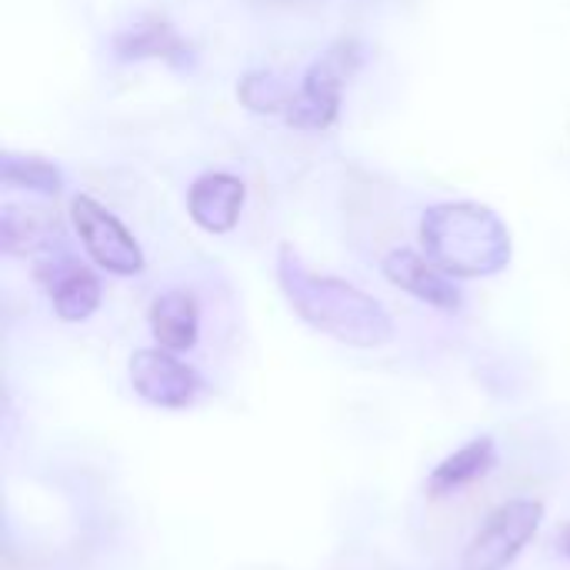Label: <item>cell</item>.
Returning a JSON list of instances; mask_svg holds the SVG:
<instances>
[{"mask_svg":"<svg viewBox=\"0 0 570 570\" xmlns=\"http://www.w3.org/2000/svg\"><path fill=\"white\" fill-rule=\"evenodd\" d=\"M277 284L291 311L314 331L357 351H377L394 341L387 307L344 277L317 274L294 247L277 254Z\"/></svg>","mask_w":570,"mask_h":570,"instance_id":"6da1fadb","label":"cell"},{"mask_svg":"<svg viewBox=\"0 0 570 570\" xmlns=\"http://www.w3.org/2000/svg\"><path fill=\"white\" fill-rule=\"evenodd\" d=\"M424 254L454 281L491 277L511 264V230L484 204L454 200L424 210L421 217Z\"/></svg>","mask_w":570,"mask_h":570,"instance_id":"7a4b0ae2","label":"cell"},{"mask_svg":"<svg viewBox=\"0 0 570 570\" xmlns=\"http://www.w3.org/2000/svg\"><path fill=\"white\" fill-rule=\"evenodd\" d=\"M357 67H361V47L354 40H337L334 47H327L307 67L301 87L291 90V100L284 110L287 124L301 130H327L341 114L344 87L351 83Z\"/></svg>","mask_w":570,"mask_h":570,"instance_id":"3957f363","label":"cell"},{"mask_svg":"<svg viewBox=\"0 0 570 570\" xmlns=\"http://www.w3.org/2000/svg\"><path fill=\"white\" fill-rule=\"evenodd\" d=\"M544 524V504L534 498H514L498 504L464 548L461 570H508Z\"/></svg>","mask_w":570,"mask_h":570,"instance_id":"277c9868","label":"cell"},{"mask_svg":"<svg viewBox=\"0 0 570 570\" xmlns=\"http://www.w3.org/2000/svg\"><path fill=\"white\" fill-rule=\"evenodd\" d=\"M70 220H73V230H77L87 257L100 271L117 274V277L144 274L147 257H144L137 237L100 200H94L90 194H77L70 200Z\"/></svg>","mask_w":570,"mask_h":570,"instance_id":"5b68a950","label":"cell"},{"mask_svg":"<svg viewBox=\"0 0 570 570\" xmlns=\"http://www.w3.org/2000/svg\"><path fill=\"white\" fill-rule=\"evenodd\" d=\"M130 387L134 394L157 411H187L200 401V374L180 361V354L164 347H140L130 357Z\"/></svg>","mask_w":570,"mask_h":570,"instance_id":"8992f818","label":"cell"},{"mask_svg":"<svg viewBox=\"0 0 570 570\" xmlns=\"http://www.w3.org/2000/svg\"><path fill=\"white\" fill-rule=\"evenodd\" d=\"M37 281L43 284L53 314L67 324H80L100 307V277L63 244L37 257Z\"/></svg>","mask_w":570,"mask_h":570,"instance_id":"52a82bcc","label":"cell"},{"mask_svg":"<svg viewBox=\"0 0 570 570\" xmlns=\"http://www.w3.org/2000/svg\"><path fill=\"white\" fill-rule=\"evenodd\" d=\"M384 277L401 287L404 294H411L414 301L438 307L444 314H458L464 307V294L454 284V277L448 271H441L431 257L417 254V250H391L384 257Z\"/></svg>","mask_w":570,"mask_h":570,"instance_id":"ba28073f","label":"cell"},{"mask_svg":"<svg viewBox=\"0 0 570 570\" xmlns=\"http://www.w3.org/2000/svg\"><path fill=\"white\" fill-rule=\"evenodd\" d=\"M244 200H247L244 180L234 174L214 170V174H204L190 184L187 214L207 234H230L240 220Z\"/></svg>","mask_w":570,"mask_h":570,"instance_id":"9c48e42d","label":"cell"},{"mask_svg":"<svg viewBox=\"0 0 570 570\" xmlns=\"http://www.w3.org/2000/svg\"><path fill=\"white\" fill-rule=\"evenodd\" d=\"M63 244V227L47 207H13L7 204L0 214V247L10 257H40Z\"/></svg>","mask_w":570,"mask_h":570,"instance_id":"30bf717a","label":"cell"},{"mask_svg":"<svg viewBox=\"0 0 570 570\" xmlns=\"http://www.w3.org/2000/svg\"><path fill=\"white\" fill-rule=\"evenodd\" d=\"M147 321H150V334H154L157 347H164V351L187 354L200 341V307L190 291L170 287V291L157 294L147 311Z\"/></svg>","mask_w":570,"mask_h":570,"instance_id":"8fae6325","label":"cell"},{"mask_svg":"<svg viewBox=\"0 0 570 570\" xmlns=\"http://www.w3.org/2000/svg\"><path fill=\"white\" fill-rule=\"evenodd\" d=\"M501 454H498V444L491 438H474L468 441L464 448H458L454 454H448L431 474H428V498L434 501H448V498H458L464 488L484 481L494 468H498Z\"/></svg>","mask_w":570,"mask_h":570,"instance_id":"7c38bea8","label":"cell"},{"mask_svg":"<svg viewBox=\"0 0 570 570\" xmlns=\"http://www.w3.org/2000/svg\"><path fill=\"white\" fill-rule=\"evenodd\" d=\"M114 53L117 60H170L184 67L190 60L187 40L160 17H144L130 27H124L114 37Z\"/></svg>","mask_w":570,"mask_h":570,"instance_id":"4fadbf2b","label":"cell"},{"mask_svg":"<svg viewBox=\"0 0 570 570\" xmlns=\"http://www.w3.org/2000/svg\"><path fill=\"white\" fill-rule=\"evenodd\" d=\"M0 184L7 190H27V194H43V197H57L63 190V170L43 157L33 154H13L3 150L0 154Z\"/></svg>","mask_w":570,"mask_h":570,"instance_id":"5bb4252c","label":"cell"},{"mask_svg":"<svg viewBox=\"0 0 570 570\" xmlns=\"http://www.w3.org/2000/svg\"><path fill=\"white\" fill-rule=\"evenodd\" d=\"M240 100L254 110V114H284L287 110V100H291V90L274 77V73H247L237 87Z\"/></svg>","mask_w":570,"mask_h":570,"instance_id":"9a60e30c","label":"cell"},{"mask_svg":"<svg viewBox=\"0 0 570 570\" xmlns=\"http://www.w3.org/2000/svg\"><path fill=\"white\" fill-rule=\"evenodd\" d=\"M558 548H561V554L570 561V524L561 531V534H558Z\"/></svg>","mask_w":570,"mask_h":570,"instance_id":"2e32d148","label":"cell"}]
</instances>
